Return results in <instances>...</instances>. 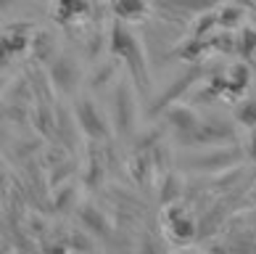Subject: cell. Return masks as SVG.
Segmentation results:
<instances>
[{"label": "cell", "instance_id": "1", "mask_svg": "<svg viewBox=\"0 0 256 254\" xmlns=\"http://www.w3.org/2000/svg\"><path fill=\"white\" fill-rule=\"evenodd\" d=\"M111 53H114V59L127 64L132 82H135L140 90H146L148 88V64H146L143 48H140L138 37L132 35L122 22H116L114 30H111Z\"/></svg>", "mask_w": 256, "mask_h": 254}, {"label": "cell", "instance_id": "2", "mask_svg": "<svg viewBox=\"0 0 256 254\" xmlns=\"http://www.w3.org/2000/svg\"><path fill=\"white\" fill-rule=\"evenodd\" d=\"M48 14L61 27H80L90 16V0H50Z\"/></svg>", "mask_w": 256, "mask_h": 254}, {"label": "cell", "instance_id": "3", "mask_svg": "<svg viewBox=\"0 0 256 254\" xmlns=\"http://www.w3.org/2000/svg\"><path fill=\"white\" fill-rule=\"evenodd\" d=\"M32 37H34V32L30 24H8L0 32V53L6 59H16L26 48H32Z\"/></svg>", "mask_w": 256, "mask_h": 254}, {"label": "cell", "instance_id": "4", "mask_svg": "<svg viewBox=\"0 0 256 254\" xmlns=\"http://www.w3.org/2000/svg\"><path fill=\"white\" fill-rule=\"evenodd\" d=\"M77 122H80V127L84 130V133H88V138H92V140L108 138L106 119H103V114L98 111V106L90 98H82L77 103Z\"/></svg>", "mask_w": 256, "mask_h": 254}, {"label": "cell", "instance_id": "5", "mask_svg": "<svg viewBox=\"0 0 256 254\" xmlns=\"http://www.w3.org/2000/svg\"><path fill=\"white\" fill-rule=\"evenodd\" d=\"M111 14L122 24H135L150 16V0H111Z\"/></svg>", "mask_w": 256, "mask_h": 254}, {"label": "cell", "instance_id": "6", "mask_svg": "<svg viewBox=\"0 0 256 254\" xmlns=\"http://www.w3.org/2000/svg\"><path fill=\"white\" fill-rule=\"evenodd\" d=\"M154 6L164 14H188L198 16L220 6V0H154Z\"/></svg>", "mask_w": 256, "mask_h": 254}, {"label": "cell", "instance_id": "7", "mask_svg": "<svg viewBox=\"0 0 256 254\" xmlns=\"http://www.w3.org/2000/svg\"><path fill=\"white\" fill-rule=\"evenodd\" d=\"M50 72H61V77H50L58 88L64 90H72L74 88V82L80 80V69H77V64H74L72 59H66V56H56V59L50 61Z\"/></svg>", "mask_w": 256, "mask_h": 254}, {"label": "cell", "instance_id": "8", "mask_svg": "<svg viewBox=\"0 0 256 254\" xmlns=\"http://www.w3.org/2000/svg\"><path fill=\"white\" fill-rule=\"evenodd\" d=\"M235 119L240 122V125L246 127H256V101H246L238 106V114H235Z\"/></svg>", "mask_w": 256, "mask_h": 254}, {"label": "cell", "instance_id": "9", "mask_svg": "<svg viewBox=\"0 0 256 254\" xmlns=\"http://www.w3.org/2000/svg\"><path fill=\"white\" fill-rule=\"evenodd\" d=\"M11 3H14V0H0V8H8Z\"/></svg>", "mask_w": 256, "mask_h": 254}]
</instances>
